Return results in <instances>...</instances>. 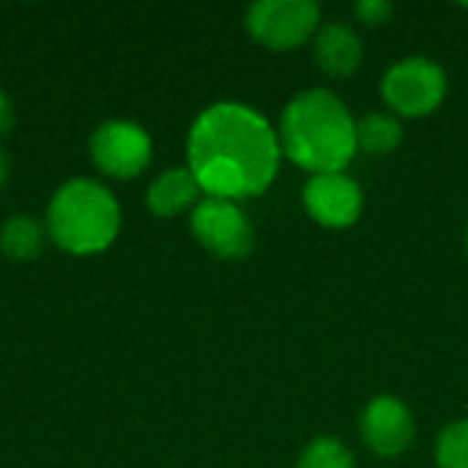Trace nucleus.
<instances>
[{
	"mask_svg": "<svg viewBox=\"0 0 468 468\" xmlns=\"http://www.w3.org/2000/svg\"><path fill=\"white\" fill-rule=\"evenodd\" d=\"M189 170L208 197L241 200L269 189L280 170V137L252 107L219 101L203 110L186 140Z\"/></svg>",
	"mask_w": 468,
	"mask_h": 468,
	"instance_id": "1",
	"label": "nucleus"
},
{
	"mask_svg": "<svg viewBox=\"0 0 468 468\" xmlns=\"http://www.w3.org/2000/svg\"><path fill=\"white\" fill-rule=\"evenodd\" d=\"M277 137L282 154L313 176L343 173L359 151L356 118L326 88H310L293 96L282 110Z\"/></svg>",
	"mask_w": 468,
	"mask_h": 468,
	"instance_id": "2",
	"label": "nucleus"
},
{
	"mask_svg": "<svg viewBox=\"0 0 468 468\" xmlns=\"http://www.w3.org/2000/svg\"><path fill=\"white\" fill-rule=\"evenodd\" d=\"M121 228V208L112 192L96 181H66L49 200V239L71 255H93L107 250Z\"/></svg>",
	"mask_w": 468,
	"mask_h": 468,
	"instance_id": "3",
	"label": "nucleus"
},
{
	"mask_svg": "<svg viewBox=\"0 0 468 468\" xmlns=\"http://www.w3.org/2000/svg\"><path fill=\"white\" fill-rule=\"evenodd\" d=\"M384 101L403 118L431 115L447 96L444 69L422 55L398 60L381 80Z\"/></svg>",
	"mask_w": 468,
	"mask_h": 468,
	"instance_id": "4",
	"label": "nucleus"
},
{
	"mask_svg": "<svg viewBox=\"0 0 468 468\" xmlns=\"http://www.w3.org/2000/svg\"><path fill=\"white\" fill-rule=\"evenodd\" d=\"M321 8L310 0H258L247 8L250 36L277 52L302 47L318 33Z\"/></svg>",
	"mask_w": 468,
	"mask_h": 468,
	"instance_id": "5",
	"label": "nucleus"
},
{
	"mask_svg": "<svg viewBox=\"0 0 468 468\" xmlns=\"http://www.w3.org/2000/svg\"><path fill=\"white\" fill-rule=\"evenodd\" d=\"M192 236L217 258H244L255 247V230L236 200L203 197L192 211Z\"/></svg>",
	"mask_w": 468,
	"mask_h": 468,
	"instance_id": "6",
	"label": "nucleus"
},
{
	"mask_svg": "<svg viewBox=\"0 0 468 468\" xmlns=\"http://www.w3.org/2000/svg\"><path fill=\"white\" fill-rule=\"evenodd\" d=\"M90 159L112 178H134L151 162V137L140 123L107 121L90 137Z\"/></svg>",
	"mask_w": 468,
	"mask_h": 468,
	"instance_id": "7",
	"label": "nucleus"
},
{
	"mask_svg": "<svg viewBox=\"0 0 468 468\" xmlns=\"http://www.w3.org/2000/svg\"><path fill=\"white\" fill-rule=\"evenodd\" d=\"M304 208L307 214L332 230H343L351 228L365 206L362 197V186L346 176V173H318L310 176V181L304 184Z\"/></svg>",
	"mask_w": 468,
	"mask_h": 468,
	"instance_id": "8",
	"label": "nucleus"
},
{
	"mask_svg": "<svg viewBox=\"0 0 468 468\" xmlns=\"http://www.w3.org/2000/svg\"><path fill=\"white\" fill-rule=\"evenodd\" d=\"M359 433L362 441L381 458H398L403 455L417 433L411 409L389 395H378L373 398L362 417H359Z\"/></svg>",
	"mask_w": 468,
	"mask_h": 468,
	"instance_id": "9",
	"label": "nucleus"
},
{
	"mask_svg": "<svg viewBox=\"0 0 468 468\" xmlns=\"http://www.w3.org/2000/svg\"><path fill=\"white\" fill-rule=\"evenodd\" d=\"M315 60L332 77H351L362 63V38L343 22H329L315 33Z\"/></svg>",
	"mask_w": 468,
	"mask_h": 468,
	"instance_id": "10",
	"label": "nucleus"
},
{
	"mask_svg": "<svg viewBox=\"0 0 468 468\" xmlns=\"http://www.w3.org/2000/svg\"><path fill=\"white\" fill-rule=\"evenodd\" d=\"M200 192L203 189L189 167H173V170H165L148 186L145 203L156 217H176V214L186 211L189 206H197Z\"/></svg>",
	"mask_w": 468,
	"mask_h": 468,
	"instance_id": "11",
	"label": "nucleus"
},
{
	"mask_svg": "<svg viewBox=\"0 0 468 468\" xmlns=\"http://www.w3.org/2000/svg\"><path fill=\"white\" fill-rule=\"evenodd\" d=\"M44 247V230L33 217H11L0 228V252L11 261L27 263Z\"/></svg>",
	"mask_w": 468,
	"mask_h": 468,
	"instance_id": "12",
	"label": "nucleus"
},
{
	"mask_svg": "<svg viewBox=\"0 0 468 468\" xmlns=\"http://www.w3.org/2000/svg\"><path fill=\"white\" fill-rule=\"evenodd\" d=\"M403 140V126L384 112H367L356 121V148L373 156L392 154Z\"/></svg>",
	"mask_w": 468,
	"mask_h": 468,
	"instance_id": "13",
	"label": "nucleus"
},
{
	"mask_svg": "<svg viewBox=\"0 0 468 468\" xmlns=\"http://www.w3.org/2000/svg\"><path fill=\"white\" fill-rule=\"evenodd\" d=\"M299 468H356V461L343 441L332 436H318L304 447Z\"/></svg>",
	"mask_w": 468,
	"mask_h": 468,
	"instance_id": "14",
	"label": "nucleus"
},
{
	"mask_svg": "<svg viewBox=\"0 0 468 468\" xmlns=\"http://www.w3.org/2000/svg\"><path fill=\"white\" fill-rule=\"evenodd\" d=\"M436 461L439 468H468V420H458L441 431Z\"/></svg>",
	"mask_w": 468,
	"mask_h": 468,
	"instance_id": "15",
	"label": "nucleus"
},
{
	"mask_svg": "<svg viewBox=\"0 0 468 468\" xmlns=\"http://www.w3.org/2000/svg\"><path fill=\"white\" fill-rule=\"evenodd\" d=\"M392 3L387 0H362L354 5V14L365 22V25H384L392 16Z\"/></svg>",
	"mask_w": 468,
	"mask_h": 468,
	"instance_id": "16",
	"label": "nucleus"
},
{
	"mask_svg": "<svg viewBox=\"0 0 468 468\" xmlns=\"http://www.w3.org/2000/svg\"><path fill=\"white\" fill-rule=\"evenodd\" d=\"M11 126H14V107H11L8 96L0 90V137H3V134H8V132H11Z\"/></svg>",
	"mask_w": 468,
	"mask_h": 468,
	"instance_id": "17",
	"label": "nucleus"
},
{
	"mask_svg": "<svg viewBox=\"0 0 468 468\" xmlns=\"http://www.w3.org/2000/svg\"><path fill=\"white\" fill-rule=\"evenodd\" d=\"M5 178H8V159H5V154L0 151V186L5 184Z\"/></svg>",
	"mask_w": 468,
	"mask_h": 468,
	"instance_id": "18",
	"label": "nucleus"
},
{
	"mask_svg": "<svg viewBox=\"0 0 468 468\" xmlns=\"http://www.w3.org/2000/svg\"><path fill=\"white\" fill-rule=\"evenodd\" d=\"M466 241H468V233H466Z\"/></svg>",
	"mask_w": 468,
	"mask_h": 468,
	"instance_id": "19",
	"label": "nucleus"
}]
</instances>
